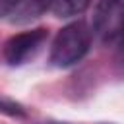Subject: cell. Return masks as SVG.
<instances>
[{
  "mask_svg": "<svg viewBox=\"0 0 124 124\" xmlns=\"http://www.w3.org/2000/svg\"><path fill=\"white\" fill-rule=\"evenodd\" d=\"M91 46V29L85 21H72L62 27L50 46V64L56 68H70L79 62Z\"/></svg>",
  "mask_w": 124,
  "mask_h": 124,
  "instance_id": "obj_1",
  "label": "cell"
},
{
  "mask_svg": "<svg viewBox=\"0 0 124 124\" xmlns=\"http://www.w3.org/2000/svg\"><path fill=\"white\" fill-rule=\"evenodd\" d=\"M122 29V0H99L93 12V27L95 35L101 37L103 43H114L120 37Z\"/></svg>",
  "mask_w": 124,
  "mask_h": 124,
  "instance_id": "obj_2",
  "label": "cell"
},
{
  "mask_svg": "<svg viewBox=\"0 0 124 124\" xmlns=\"http://www.w3.org/2000/svg\"><path fill=\"white\" fill-rule=\"evenodd\" d=\"M48 33L46 29L43 27H37V29H31V31H23V33H17L14 37H10L4 45V58L10 66H19L23 64L29 56H33L41 45L46 41Z\"/></svg>",
  "mask_w": 124,
  "mask_h": 124,
  "instance_id": "obj_3",
  "label": "cell"
},
{
  "mask_svg": "<svg viewBox=\"0 0 124 124\" xmlns=\"http://www.w3.org/2000/svg\"><path fill=\"white\" fill-rule=\"evenodd\" d=\"M48 8H50V0H19L17 6L10 14L12 16L10 21L12 23H17V25L29 23V21L41 17Z\"/></svg>",
  "mask_w": 124,
  "mask_h": 124,
  "instance_id": "obj_4",
  "label": "cell"
},
{
  "mask_svg": "<svg viewBox=\"0 0 124 124\" xmlns=\"http://www.w3.org/2000/svg\"><path fill=\"white\" fill-rule=\"evenodd\" d=\"M91 0H50V12L56 17H74L89 8Z\"/></svg>",
  "mask_w": 124,
  "mask_h": 124,
  "instance_id": "obj_5",
  "label": "cell"
},
{
  "mask_svg": "<svg viewBox=\"0 0 124 124\" xmlns=\"http://www.w3.org/2000/svg\"><path fill=\"white\" fill-rule=\"evenodd\" d=\"M0 112H4L8 116H14V118H25L27 116L25 108L19 103H16V101H12L8 97H0Z\"/></svg>",
  "mask_w": 124,
  "mask_h": 124,
  "instance_id": "obj_6",
  "label": "cell"
},
{
  "mask_svg": "<svg viewBox=\"0 0 124 124\" xmlns=\"http://www.w3.org/2000/svg\"><path fill=\"white\" fill-rule=\"evenodd\" d=\"M19 0H0V17H6L12 14V10L17 6Z\"/></svg>",
  "mask_w": 124,
  "mask_h": 124,
  "instance_id": "obj_7",
  "label": "cell"
},
{
  "mask_svg": "<svg viewBox=\"0 0 124 124\" xmlns=\"http://www.w3.org/2000/svg\"><path fill=\"white\" fill-rule=\"evenodd\" d=\"M48 124H60V122H48Z\"/></svg>",
  "mask_w": 124,
  "mask_h": 124,
  "instance_id": "obj_8",
  "label": "cell"
}]
</instances>
